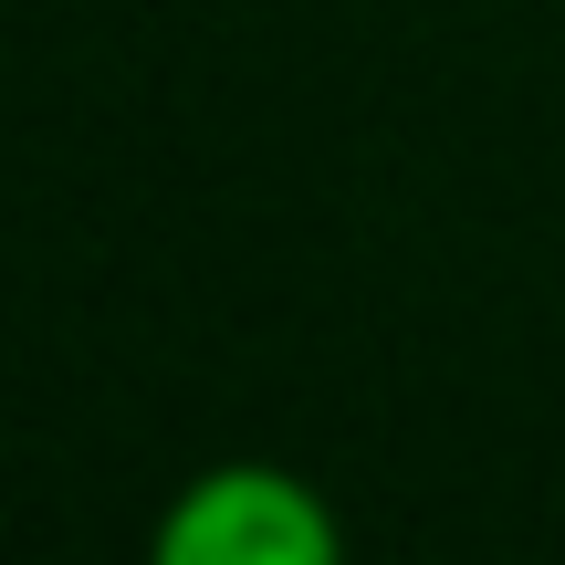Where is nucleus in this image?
<instances>
[{
	"label": "nucleus",
	"mask_w": 565,
	"mask_h": 565,
	"mask_svg": "<svg viewBox=\"0 0 565 565\" xmlns=\"http://www.w3.org/2000/svg\"><path fill=\"white\" fill-rule=\"evenodd\" d=\"M137 565H356L345 513L294 461H200L158 503Z\"/></svg>",
	"instance_id": "obj_1"
}]
</instances>
